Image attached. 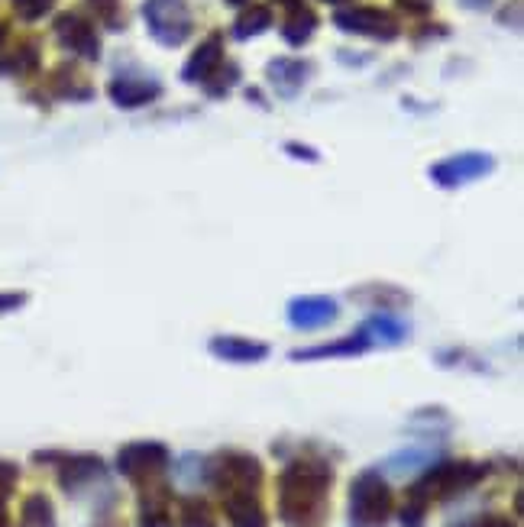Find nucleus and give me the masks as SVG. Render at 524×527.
<instances>
[{
    "label": "nucleus",
    "instance_id": "nucleus-11",
    "mask_svg": "<svg viewBox=\"0 0 524 527\" xmlns=\"http://www.w3.org/2000/svg\"><path fill=\"white\" fill-rule=\"evenodd\" d=\"M55 33H59V39L68 49L88 55V59L98 55V36H94L91 26L81 17H75V13H65V17H59V23H55Z\"/></svg>",
    "mask_w": 524,
    "mask_h": 527
},
{
    "label": "nucleus",
    "instance_id": "nucleus-16",
    "mask_svg": "<svg viewBox=\"0 0 524 527\" xmlns=\"http://www.w3.org/2000/svg\"><path fill=\"white\" fill-rule=\"evenodd\" d=\"M363 334L369 343H402L408 337V327L392 321V317H372L369 324H363Z\"/></svg>",
    "mask_w": 524,
    "mask_h": 527
},
{
    "label": "nucleus",
    "instance_id": "nucleus-13",
    "mask_svg": "<svg viewBox=\"0 0 524 527\" xmlns=\"http://www.w3.org/2000/svg\"><path fill=\"white\" fill-rule=\"evenodd\" d=\"M101 473H104V463L98 460V456H68V460L62 463L59 479H62V485L68 492H75L78 485L91 482L94 476H101Z\"/></svg>",
    "mask_w": 524,
    "mask_h": 527
},
{
    "label": "nucleus",
    "instance_id": "nucleus-25",
    "mask_svg": "<svg viewBox=\"0 0 524 527\" xmlns=\"http://www.w3.org/2000/svg\"><path fill=\"white\" fill-rule=\"evenodd\" d=\"M143 527H172V521H169V515H165L159 505H149L146 515H143Z\"/></svg>",
    "mask_w": 524,
    "mask_h": 527
},
{
    "label": "nucleus",
    "instance_id": "nucleus-21",
    "mask_svg": "<svg viewBox=\"0 0 524 527\" xmlns=\"http://www.w3.org/2000/svg\"><path fill=\"white\" fill-rule=\"evenodd\" d=\"M269 23H272L269 10L256 7L253 13H246V17H240V20H237V36H256V33L266 30Z\"/></svg>",
    "mask_w": 524,
    "mask_h": 527
},
{
    "label": "nucleus",
    "instance_id": "nucleus-29",
    "mask_svg": "<svg viewBox=\"0 0 524 527\" xmlns=\"http://www.w3.org/2000/svg\"><path fill=\"white\" fill-rule=\"evenodd\" d=\"M230 4H237V7H240V4H246V0H230Z\"/></svg>",
    "mask_w": 524,
    "mask_h": 527
},
{
    "label": "nucleus",
    "instance_id": "nucleus-5",
    "mask_svg": "<svg viewBox=\"0 0 524 527\" xmlns=\"http://www.w3.org/2000/svg\"><path fill=\"white\" fill-rule=\"evenodd\" d=\"M165 466H169V450H165L162 443H156V440L127 443V447L117 453V469L127 479H133V482L153 479V476L162 473Z\"/></svg>",
    "mask_w": 524,
    "mask_h": 527
},
{
    "label": "nucleus",
    "instance_id": "nucleus-20",
    "mask_svg": "<svg viewBox=\"0 0 524 527\" xmlns=\"http://www.w3.org/2000/svg\"><path fill=\"white\" fill-rule=\"evenodd\" d=\"M269 75L279 81V85H301L305 75H308V65H301V62H272Z\"/></svg>",
    "mask_w": 524,
    "mask_h": 527
},
{
    "label": "nucleus",
    "instance_id": "nucleus-31",
    "mask_svg": "<svg viewBox=\"0 0 524 527\" xmlns=\"http://www.w3.org/2000/svg\"><path fill=\"white\" fill-rule=\"evenodd\" d=\"M0 39H4V26H0Z\"/></svg>",
    "mask_w": 524,
    "mask_h": 527
},
{
    "label": "nucleus",
    "instance_id": "nucleus-14",
    "mask_svg": "<svg viewBox=\"0 0 524 527\" xmlns=\"http://www.w3.org/2000/svg\"><path fill=\"white\" fill-rule=\"evenodd\" d=\"M214 68H220V43L217 39H208V43L191 55V62L185 68V78L188 81H208Z\"/></svg>",
    "mask_w": 524,
    "mask_h": 527
},
{
    "label": "nucleus",
    "instance_id": "nucleus-10",
    "mask_svg": "<svg viewBox=\"0 0 524 527\" xmlns=\"http://www.w3.org/2000/svg\"><path fill=\"white\" fill-rule=\"evenodd\" d=\"M211 353L217 359H227V363H262L269 356V346L243 337H214Z\"/></svg>",
    "mask_w": 524,
    "mask_h": 527
},
{
    "label": "nucleus",
    "instance_id": "nucleus-12",
    "mask_svg": "<svg viewBox=\"0 0 524 527\" xmlns=\"http://www.w3.org/2000/svg\"><path fill=\"white\" fill-rule=\"evenodd\" d=\"M369 337L363 334H356V337H343L337 343H324V346H311V350H295L292 359L295 363H305V359H330V356H360L369 350Z\"/></svg>",
    "mask_w": 524,
    "mask_h": 527
},
{
    "label": "nucleus",
    "instance_id": "nucleus-1",
    "mask_svg": "<svg viewBox=\"0 0 524 527\" xmlns=\"http://www.w3.org/2000/svg\"><path fill=\"white\" fill-rule=\"evenodd\" d=\"M334 469L321 460H295L279 476V515L288 527H317L324 521V505Z\"/></svg>",
    "mask_w": 524,
    "mask_h": 527
},
{
    "label": "nucleus",
    "instance_id": "nucleus-30",
    "mask_svg": "<svg viewBox=\"0 0 524 527\" xmlns=\"http://www.w3.org/2000/svg\"><path fill=\"white\" fill-rule=\"evenodd\" d=\"M330 4H343V0H330Z\"/></svg>",
    "mask_w": 524,
    "mask_h": 527
},
{
    "label": "nucleus",
    "instance_id": "nucleus-7",
    "mask_svg": "<svg viewBox=\"0 0 524 527\" xmlns=\"http://www.w3.org/2000/svg\"><path fill=\"white\" fill-rule=\"evenodd\" d=\"M337 26L347 33H363V36H382V39H395L398 23L389 13L379 10H343L337 13Z\"/></svg>",
    "mask_w": 524,
    "mask_h": 527
},
{
    "label": "nucleus",
    "instance_id": "nucleus-24",
    "mask_svg": "<svg viewBox=\"0 0 524 527\" xmlns=\"http://www.w3.org/2000/svg\"><path fill=\"white\" fill-rule=\"evenodd\" d=\"M26 304V295L23 291H0V314H10V311H17Z\"/></svg>",
    "mask_w": 524,
    "mask_h": 527
},
{
    "label": "nucleus",
    "instance_id": "nucleus-22",
    "mask_svg": "<svg viewBox=\"0 0 524 527\" xmlns=\"http://www.w3.org/2000/svg\"><path fill=\"white\" fill-rule=\"evenodd\" d=\"M55 0H13V7H17V13L23 20H39L43 13L52 10Z\"/></svg>",
    "mask_w": 524,
    "mask_h": 527
},
{
    "label": "nucleus",
    "instance_id": "nucleus-26",
    "mask_svg": "<svg viewBox=\"0 0 524 527\" xmlns=\"http://www.w3.org/2000/svg\"><path fill=\"white\" fill-rule=\"evenodd\" d=\"M463 527H515L508 518L502 515H482V518H473L470 524H463Z\"/></svg>",
    "mask_w": 524,
    "mask_h": 527
},
{
    "label": "nucleus",
    "instance_id": "nucleus-23",
    "mask_svg": "<svg viewBox=\"0 0 524 527\" xmlns=\"http://www.w3.org/2000/svg\"><path fill=\"white\" fill-rule=\"evenodd\" d=\"M36 65V52L33 49H23L17 55H10V62H0V72H26V68Z\"/></svg>",
    "mask_w": 524,
    "mask_h": 527
},
{
    "label": "nucleus",
    "instance_id": "nucleus-27",
    "mask_svg": "<svg viewBox=\"0 0 524 527\" xmlns=\"http://www.w3.org/2000/svg\"><path fill=\"white\" fill-rule=\"evenodd\" d=\"M463 4H466V7H473V10H482V7H489L492 0H463Z\"/></svg>",
    "mask_w": 524,
    "mask_h": 527
},
{
    "label": "nucleus",
    "instance_id": "nucleus-18",
    "mask_svg": "<svg viewBox=\"0 0 524 527\" xmlns=\"http://www.w3.org/2000/svg\"><path fill=\"white\" fill-rule=\"evenodd\" d=\"M182 527H217L211 508L198 502V498H185L182 502Z\"/></svg>",
    "mask_w": 524,
    "mask_h": 527
},
{
    "label": "nucleus",
    "instance_id": "nucleus-3",
    "mask_svg": "<svg viewBox=\"0 0 524 527\" xmlns=\"http://www.w3.org/2000/svg\"><path fill=\"white\" fill-rule=\"evenodd\" d=\"M392 515V489L385 479L369 469L350 485V524L353 527H382Z\"/></svg>",
    "mask_w": 524,
    "mask_h": 527
},
{
    "label": "nucleus",
    "instance_id": "nucleus-8",
    "mask_svg": "<svg viewBox=\"0 0 524 527\" xmlns=\"http://www.w3.org/2000/svg\"><path fill=\"white\" fill-rule=\"evenodd\" d=\"M259 489H230L224 495V515L230 527H266V515L259 508Z\"/></svg>",
    "mask_w": 524,
    "mask_h": 527
},
{
    "label": "nucleus",
    "instance_id": "nucleus-15",
    "mask_svg": "<svg viewBox=\"0 0 524 527\" xmlns=\"http://www.w3.org/2000/svg\"><path fill=\"white\" fill-rule=\"evenodd\" d=\"M159 94L156 85H143V81H114L110 85V97L120 104V107H140L146 101H153Z\"/></svg>",
    "mask_w": 524,
    "mask_h": 527
},
{
    "label": "nucleus",
    "instance_id": "nucleus-17",
    "mask_svg": "<svg viewBox=\"0 0 524 527\" xmlns=\"http://www.w3.org/2000/svg\"><path fill=\"white\" fill-rule=\"evenodd\" d=\"M23 518L30 527H55V515H52V502L46 495H33L23 508Z\"/></svg>",
    "mask_w": 524,
    "mask_h": 527
},
{
    "label": "nucleus",
    "instance_id": "nucleus-2",
    "mask_svg": "<svg viewBox=\"0 0 524 527\" xmlns=\"http://www.w3.org/2000/svg\"><path fill=\"white\" fill-rule=\"evenodd\" d=\"M482 476H486V466H476V463H437L427 469L415 485H411L408 498L427 508L431 505V498L457 495L463 489H470V485H476Z\"/></svg>",
    "mask_w": 524,
    "mask_h": 527
},
{
    "label": "nucleus",
    "instance_id": "nucleus-19",
    "mask_svg": "<svg viewBox=\"0 0 524 527\" xmlns=\"http://www.w3.org/2000/svg\"><path fill=\"white\" fill-rule=\"evenodd\" d=\"M314 26H317V20H314V13H295V17L292 20H288L285 23V39H288V43H292V46H301V43H308V36L314 33Z\"/></svg>",
    "mask_w": 524,
    "mask_h": 527
},
{
    "label": "nucleus",
    "instance_id": "nucleus-28",
    "mask_svg": "<svg viewBox=\"0 0 524 527\" xmlns=\"http://www.w3.org/2000/svg\"><path fill=\"white\" fill-rule=\"evenodd\" d=\"M7 469H10V463H0V473H7Z\"/></svg>",
    "mask_w": 524,
    "mask_h": 527
},
{
    "label": "nucleus",
    "instance_id": "nucleus-6",
    "mask_svg": "<svg viewBox=\"0 0 524 527\" xmlns=\"http://www.w3.org/2000/svg\"><path fill=\"white\" fill-rule=\"evenodd\" d=\"M492 156H479V152H463V156H453V159H444L437 162L431 169V178L437 185L444 188H460L466 182H473V178L486 175L492 169Z\"/></svg>",
    "mask_w": 524,
    "mask_h": 527
},
{
    "label": "nucleus",
    "instance_id": "nucleus-4",
    "mask_svg": "<svg viewBox=\"0 0 524 527\" xmlns=\"http://www.w3.org/2000/svg\"><path fill=\"white\" fill-rule=\"evenodd\" d=\"M143 17L149 23V30L165 46H178L185 43L191 33V17L185 0H146Z\"/></svg>",
    "mask_w": 524,
    "mask_h": 527
},
{
    "label": "nucleus",
    "instance_id": "nucleus-9",
    "mask_svg": "<svg viewBox=\"0 0 524 527\" xmlns=\"http://www.w3.org/2000/svg\"><path fill=\"white\" fill-rule=\"evenodd\" d=\"M337 301L330 298H295L288 304V321L298 330H314L330 321H337Z\"/></svg>",
    "mask_w": 524,
    "mask_h": 527
}]
</instances>
